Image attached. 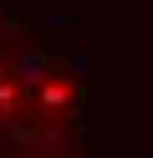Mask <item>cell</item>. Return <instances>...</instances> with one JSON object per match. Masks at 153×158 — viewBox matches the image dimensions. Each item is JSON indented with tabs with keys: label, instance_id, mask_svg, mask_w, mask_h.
<instances>
[{
	"label": "cell",
	"instance_id": "1",
	"mask_svg": "<svg viewBox=\"0 0 153 158\" xmlns=\"http://www.w3.org/2000/svg\"><path fill=\"white\" fill-rule=\"evenodd\" d=\"M10 82L26 87V92H41V87L51 82V56L46 51H20L15 61H10Z\"/></svg>",
	"mask_w": 153,
	"mask_h": 158
},
{
	"label": "cell",
	"instance_id": "2",
	"mask_svg": "<svg viewBox=\"0 0 153 158\" xmlns=\"http://www.w3.org/2000/svg\"><path fill=\"white\" fill-rule=\"evenodd\" d=\"M66 102H71V87L66 82H46L41 87V107H46V112H61Z\"/></svg>",
	"mask_w": 153,
	"mask_h": 158
}]
</instances>
